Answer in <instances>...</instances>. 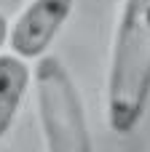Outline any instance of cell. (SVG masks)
Here are the masks:
<instances>
[{"label": "cell", "instance_id": "obj_1", "mask_svg": "<svg viewBox=\"0 0 150 152\" xmlns=\"http://www.w3.org/2000/svg\"><path fill=\"white\" fill-rule=\"evenodd\" d=\"M150 102V0H121L115 21L107 83L105 115L113 134H132Z\"/></svg>", "mask_w": 150, "mask_h": 152}, {"label": "cell", "instance_id": "obj_2", "mask_svg": "<svg viewBox=\"0 0 150 152\" xmlns=\"http://www.w3.org/2000/svg\"><path fill=\"white\" fill-rule=\"evenodd\" d=\"M35 112L43 152H94L78 83L56 56H43L32 69Z\"/></svg>", "mask_w": 150, "mask_h": 152}, {"label": "cell", "instance_id": "obj_3", "mask_svg": "<svg viewBox=\"0 0 150 152\" xmlns=\"http://www.w3.org/2000/svg\"><path fill=\"white\" fill-rule=\"evenodd\" d=\"M75 11V0H27L8 24L11 53L24 61L48 56V48Z\"/></svg>", "mask_w": 150, "mask_h": 152}, {"label": "cell", "instance_id": "obj_4", "mask_svg": "<svg viewBox=\"0 0 150 152\" xmlns=\"http://www.w3.org/2000/svg\"><path fill=\"white\" fill-rule=\"evenodd\" d=\"M32 86V69L13 53H0V142L11 134Z\"/></svg>", "mask_w": 150, "mask_h": 152}, {"label": "cell", "instance_id": "obj_5", "mask_svg": "<svg viewBox=\"0 0 150 152\" xmlns=\"http://www.w3.org/2000/svg\"><path fill=\"white\" fill-rule=\"evenodd\" d=\"M8 43V19H5V13L0 11V48Z\"/></svg>", "mask_w": 150, "mask_h": 152}]
</instances>
